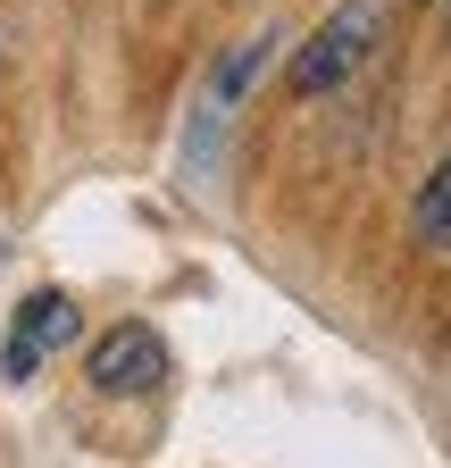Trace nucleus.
Returning <instances> with one entry per match:
<instances>
[{
    "mask_svg": "<svg viewBox=\"0 0 451 468\" xmlns=\"http://www.w3.org/2000/svg\"><path fill=\"white\" fill-rule=\"evenodd\" d=\"M59 343H76V302H68V292H26V302H17V326H9V351H0V368H9V377H34Z\"/></svg>",
    "mask_w": 451,
    "mask_h": 468,
    "instance_id": "obj_3",
    "label": "nucleus"
},
{
    "mask_svg": "<svg viewBox=\"0 0 451 468\" xmlns=\"http://www.w3.org/2000/svg\"><path fill=\"white\" fill-rule=\"evenodd\" d=\"M410 234H418V251H451V151L426 167V185L410 201Z\"/></svg>",
    "mask_w": 451,
    "mask_h": 468,
    "instance_id": "obj_4",
    "label": "nucleus"
},
{
    "mask_svg": "<svg viewBox=\"0 0 451 468\" xmlns=\"http://www.w3.org/2000/svg\"><path fill=\"white\" fill-rule=\"evenodd\" d=\"M376 42H384V0H343V9H326V26L293 50V68H285V84L301 92V101H318V92H343L368 58H376Z\"/></svg>",
    "mask_w": 451,
    "mask_h": 468,
    "instance_id": "obj_1",
    "label": "nucleus"
},
{
    "mask_svg": "<svg viewBox=\"0 0 451 468\" xmlns=\"http://www.w3.org/2000/svg\"><path fill=\"white\" fill-rule=\"evenodd\" d=\"M259 58H267V34H259V42H243V50H226V68H217V84H209V92H217V109H226V101H235V92L259 76Z\"/></svg>",
    "mask_w": 451,
    "mask_h": 468,
    "instance_id": "obj_5",
    "label": "nucleus"
},
{
    "mask_svg": "<svg viewBox=\"0 0 451 468\" xmlns=\"http://www.w3.org/2000/svg\"><path fill=\"white\" fill-rule=\"evenodd\" d=\"M159 385H167V343L151 326H109L92 343V393L134 401V393H159Z\"/></svg>",
    "mask_w": 451,
    "mask_h": 468,
    "instance_id": "obj_2",
    "label": "nucleus"
}]
</instances>
